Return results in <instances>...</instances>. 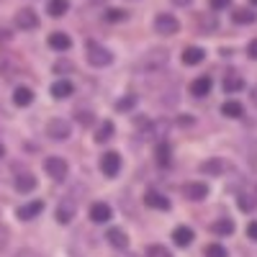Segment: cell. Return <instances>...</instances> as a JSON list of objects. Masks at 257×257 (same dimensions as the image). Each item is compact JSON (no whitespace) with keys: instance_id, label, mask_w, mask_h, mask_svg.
Here are the masks:
<instances>
[{"instance_id":"6da1fadb","label":"cell","mask_w":257,"mask_h":257,"mask_svg":"<svg viewBox=\"0 0 257 257\" xmlns=\"http://www.w3.org/2000/svg\"><path fill=\"white\" fill-rule=\"evenodd\" d=\"M167 62H170V52L162 47H155V49L144 52V57L137 62V70L139 72H160Z\"/></svg>"},{"instance_id":"7a4b0ae2","label":"cell","mask_w":257,"mask_h":257,"mask_svg":"<svg viewBox=\"0 0 257 257\" xmlns=\"http://www.w3.org/2000/svg\"><path fill=\"white\" fill-rule=\"evenodd\" d=\"M88 62L93 64V67H108V64L113 62V54L105 49V47L90 41V44H88Z\"/></svg>"},{"instance_id":"3957f363","label":"cell","mask_w":257,"mask_h":257,"mask_svg":"<svg viewBox=\"0 0 257 257\" xmlns=\"http://www.w3.org/2000/svg\"><path fill=\"white\" fill-rule=\"evenodd\" d=\"M47 134H49V139H54V142H64V139H70L72 126H70L67 118H52V121L47 123Z\"/></svg>"},{"instance_id":"277c9868","label":"cell","mask_w":257,"mask_h":257,"mask_svg":"<svg viewBox=\"0 0 257 257\" xmlns=\"http://www.w3.org/2000/svg\"><path fill=\"white\" fill-rule=\"evenodd\" d=\"M155 31L157 34H178L180 31V24H178V18L175 16H170V13H160L155 18Z\"/></svg>"},{"instance_id":"5b68a950","label":"cell","mask_w":257,"mask_h":257,"mask_svg":"<svg viewBox=\"0 0 257 257\" xmlns=\"http://www.w3.org/2000/svg\"><path fill=\"white\" fill-rule=\"evenodd\" d=\"M47 167V175H52L54 180H64V175H67V160H62V157H47L44 162Z\"/></svg>"},{"instance_id":"8992f818","label":"cell","mask_w":257,"mask_h":257,"mask_svg":"<svg viewBox=\"0 0 257 257\" xmlns=\"http://www.w3.org/2000/svg\"><path fill=\"white\" fill-rule=\"evenodd\" d=\"M100 170H103V175H108V178L118 175V170H121V157H118V152H105V155L100 157Z\"/></svg>"},{"instance_id":"52a82bcc","label":"cell","mask_w":257,"mask_h":257,"mask_svg":"<svg viewBox=\"0 0 257 257\" xmlns=\"http://www.w3.org/2000/svg\"><path fill=\"white\" fill-rule=\"evenodd\" d=\"M16 26H18L21 31H31V29L39 26V18H36V13H34L31 8H21V11L16 13Z\"/></svg>"},{"instance_id":"ba28073f","label":"cell","mask_w":257,"mask_h":257,"mask_svg":"<svg viewBox=\"0 0 257 257\" xmlns=\"http://www.w3.org/2000/svg\"><path fill=\"white\" fill-rule=\"evenodd\" d=\"M183 193H185V198H190V201H203L208 196V185L206 183H185Z\"/></svg>"},{"instance_id":"9c48e42d","label":"cell","mask_w":257,"mask_h":257,"mask_svg":"<svg viewBox=\"0 0 257 257\" xmlns=\"http://www.w3.org/2000/svg\"><path fill=\"white\" fill-rule=\"evenodd\" d=\"M49 47H52L54 52H67V49L72 47V39L64 34V31H52V34H49Z\"/></svg>"},{"instance_id":"30bf717a","label":"cell","mask_w":257,"mask_h":257,"mask_svg":"<svg viewBox=\"0 0 257 257\" xmlns=\"http://www.w3.org/2000/svg\"><path fill=\"white\" fill-rule=\"evenodd\" d=\"M211 85H213V80L208 75H201V77H196V80L190 82V93L196 95V98H203V95L211 93Z\"/></svg>"},{"instance_id":"8fae6325","label":"cell","mask_w":257,"mask_h":257,"mask_svg":"<svg viewBox=\"0 0 257 257\" xmlns=\"http://www.w3.org/2000/svg\"><path fill=\"white\" fill-rule=\"evenodd\" d=\"M75 216V201L72 198H64L59 206H57V221L59 224H70Z\"/></svg>"},{"instance_id":"7c38bea8","label":"cell","mask_w":257,"mask_h":257,"mask_svg":"<svg viewBox=\"0 0 257 257\" xmlns=\"http://www.w3.org/2000/svg\"><path fill=\"white\" fill-rule=\"evenodd\" d=\"M90 219H93L95 224H105V221L111 219V206L103 203V201L93 203V206H90Z\"/></svg>"},{"instance_id":"4fadbf2b","label":"cell","mask_w":257,"mask_h":257,"mask_svg":"<svg viewBox=\"0 0 257 257\" xmlns=\"http://www.w3.org/2000/svg\"><path fill=\"white\" fill-rule=\"evenodd\" d=\"M41 211H44V201H31V203H26V206H21V208H18V219L31 221L34 216H39Z\"/></svg>"},{"instance_id":"5bb4252c","label":"cell","mask_w":257,"mask_h":257,"mask_svg":"<svg viewBox=\"0 0 257 257\" xmlns=\"http://www.w3.org/2000/svg\"><path fill=\"white\" fill-rule=\"evenodd\" d=\"M144 203H147L149 208H160V211H167V208H170V201L162 196V193H157V190L144 193Z\"/></svg>"},{"instance_id":"9a60e30c","label":"cell","mask_w":257,"mask_h":257,"mask_svg":"<svg viewBox=\"0 0 257 257\" xmlns=\"http://www.w3.org/2000/svg\"><path fill=\"white\" fill-rule=\"evenodd\" d=\"M242 88H244V80L239 77V72L229 70L226 77H224V93H239Z\"/></svg>"},{"instance_id":"2e32d148","label":"cell","mask_w":257,"mask_h":257,"mask_svg":"<svg viewBox=\"0 0 257 257\" xmlns=\"http://www.w3.org/2000/svg\"><path fill=\"white\" fill-rule=\"evenodd\" d=\"M13 103H16V105H21V108L31 105V103H34V90H31V88H26V85L16 88V90H13Z\"/></svg>"},{"instance_id":"e0dca14e","label":"cell","mask_w":257,"mask_h":257,"mask_svg":"<svg viewBox=\"0 0 257 257\" xmlns=\"http://www.w3.org/2000/svg\"><path fill=\"white\" fill-rule=\"evenodd\" d=\"M75 93V85L70 82V80H57L54 85H52V95L57 98V100H62V98H70Z\"/></svg>"},{"instance_id":"ac0fdd59","label":"cell","mask_w":257,"mask_h":257,"mask_svg":"<svg viewBox=\"0 0 257 257\" xmlns=\"http://www.w3.org/2000/svg\"><path fill=\"white\" fill-rule=\"evenodd\" d=\"M105 239H108V244H113L116 249H126L128 247V237H126L123 229H108Z\"/></svg>"},{"instance_id":"d6986e66","label":"cell","mask_w":257,"mask_h":257,"mask_svg":"<svg viewBox=\"0 0 257 257\" xmlns=\"http://www.w3.org/2000/svg\"><path fill=\"white\" fill-rule=\"evenodd\" d=\"M173 242H175L178 247H188V244L193 242V229H190V226H178V229L173 231Z\"/></svg>"},{"instance_id":"ffe728a7","label":"cell","mask_w":257,"mask_h":257,"mask_svg":"<svg viewBox=\"0 0 257 257\" xmlns=\"http://www.w3.org/2000/svg\"><path fill=\"white\" fill-rule=\"evenodd\" d=\"M203 57H206V52L201 47H185L183 49V62L185 64H201Z\"/></svg>"},{"instance_id":"44dd1931","label":"cell","mask_w":257,"mask_h":257,"mask_svg":"<svg viewBox=\"0 0 257 257\" xmlns=\"http://www.w3.org/2000/svg\"><path fill=\"white\" fill-rule=\"evenodd\" d=\"M226 167H229V165H226L224 160H208V162L201 165V173H206V175H224Z\"/></svg>"},{"instance_id":"7402d4cb","label":"cell","mask_w":257,"mask_h":257,"mask_svg":"<svg viewBox=\"0 0 257 257\" xmlns=\"http://www.w3.org/2000/svg\"><path fill=\"white\" fill-rule=\"evenodd\" d=\"M221 113L229 116V118H239V116L244 113V105H242L239 100H226V103L221 105Z\"/></svg>"},{"instance_id":"603a6c76","label":"cell","mask_w":257,"mask_h":257,"mask_svg":"<svg viewBox=\"0 0 257 257\" xmlns=\"http://www.w3.org/2000/svg\"><path fill=\"white\" fill-rule=\"evenodd\" d=\"M47 11H49L52 18H59V16H64V13L70 11V0H49Z\"/></svg>"},{"instance_id":"cb8c5ba5","label":"cell","mask_w":257,"mask_h":257,"mask_svg":"<svg viewBox=\"0 0 257 257\" xmlns=\"http://www.w3.org/2000/svg\"><path fill=\"white\" fill-rule=\"evenodd\" d=\"M34 188H36V178H34V175L24 173V175H18V178H16V190H21V193H31Z\"/></svg>"},{"instance_id":"d4e9b609","label":"cell","mask_w":257,"mask_h":257,"mask_svg":"<svg viewBox=\"0 0 257 257\" xmlns=\"http://www.w3.org/2000/svg\"><path fill=\"white\" fill-rule=\"evenodd\" d=\"M231 18H234V24H242V26H244V24H254V18H257V16H254V11L237 8V11L231 13Z\"/></svg>"},{"instance_id":"484cf974","label":"cell","mask_w":257,"mask_h":257,"mask_svg":"<svg viewBox=\"0 0 257 257\" xmlns=\"http://www.w3.org/2000/svg\"><path fill=\"white\" fill-rule=\"evenodd\" d=\"M211 229H213V234H219V237H226V234H231V231H234V221L224 216V219H219L216 224H213Z\"/></svg>"},{"instance_id":"4316f807","label":"cell","mask_w":257,"mask_h":257,"mask_svg":"<svg viewBox=\"0 0 257 257\" xmlns=\"http://www.w3.org/2000/svg\"><path fill=\"white\" fill-rule=\"evenodd\" d=\"M113 137V123L111 121H103L100 126H98V134H95V142L98 144H103V142H108Z\"/></svg>"},{"instance_id":"83f0119b","label":"cell","mask_w":257,"mask_h":257,"mask_svg":"<svg viewBox=\"0 0 257 257\" xmlns=\"http://www.w3.org/2000/svg\"><path fill=\"white\" fill-rule=\"evenodd\" d=\"M237 203H239L242 211H254V206H257V196H252V193H242V196L237 198Z\"/></svg>"},{"instance_id":"f1b7e54d","label":"cell","mask_w":257,"mask_h":257,"mask_svg":"<svg viewBox=\"0 0 257 257\" xmlns=\"http://www.w3.org/2000/svg\"><path fill=\"white\" fill-rule=\"evenodd\" d=\"M147 257H173V252H170L165 244H149Z\"/></svg>"},{"instance_id":"f546056e","label":"cell","mask_w":257,"mask_h":257,"mask_svg":"<svg viewBox=\"0 0 257 257\" xmlns=\"http://www.w3.org/2000/svg\"><path fill=\"white\" fill-rule=\"evenodd\" d=\"M157 162L160 165H170V144L167 142L157 144Z\"/></svg>"},{"instance_id":"4dcf8cb0","label":"cell","mask_w":257,"mask_h":257,"mask_svg":"<svg viewBox=\"0 0 257 257\" xmlns=\"http://www.w3.org/2000/svg\"><path fill=\"white\" fill-rule=\"evenodd\" d=\"M203 254H206V257H229V254H226V247H221V244H206Z\"/></svg>"},{"instance_id":"1f68e13d","label":"cell","mask_w":257,"mask_h":257,"mask_svg":"<svg viewBox=\"0 0 257 257\" xmlns=\"http://www.w3.org/2000/svg\"><path fill=\"white\" fill-rule=\"evenodd\" d=\"M134 103H137V95H126V98H121L116 103V111H132Z\"/></svg>"},{"instance_id":"d6a6232c","label":"cell","mask_w":257,"mask_h":257,"mask_svg":"<svg viewBox=\"0 0 257 257\" xmlns=\"http://www.w3.org/2000/svg\"><path fill=\"white\" fill-rule=\"evenodd\" d=\"M105 21H111V24H116V21H126V11H118V8L105 11Z\"/></svg>"},{"instance_id":"836d02e7","label":"cell","mask_w":257,"mask_h":257,"mask_svg":"<svg viewBox=\"0 0 257 257\" xmlns=\"http://www.w3.org/2000/svg\"><path fill=\"white\" fill-rule=\"evenodd\" d=\"M75 118H77V123H80V126H90V123L95 121V116H93L90 111H77V113H75Z\"/></svg>"},{"instance_id":"e575fe53","label":"cell","mask_w":257,"mask_h":257,"mask_svg":"<svg viewBox=\"0 0 257 257\" xmlns=\"http://www.w3.org/2000/svg\"><path fill=\"white\" fill-rule=\"evenodd\" d=\"M231 6V0H211V8L213 11H226Z\"/></svg>"},{"instance_id":"d590c367","label":"cell","mask_w":257,"mask_h":257,"mask_svg":"<svg viewBox=\"0 0 257 257\" xmlns=\"http://www.w3.org/2000/svg\"><path fill=\"white\" fill-rule=\"evenodd\" d=\"M247 237L257 242V221H249V224H247Z\"/></svg>"},{"instance_id":"8d00e7d4","label":"cell","mask_w":257,"mask_h":257,"mask_svg":"<svg viewBox=\"0 0 257 257\" xmlns=\"http://www.w3.org/2000/svg\"><path fill=\"white\" fill-rule=\"evenodd\" d=\"M247 54H249L252 59H257V39H252V41H249V47H247Z\"/></svg>"},{"instance_id":"74e56055","label":"cell","mask_w":257,"mask_h":257,"mask_svg":"<svg viewBox=\"0 0 257 257\" xmlns=\"http://www.w3.org/2000/svg\"><path fill=\"white\" fill-rule=\"evenodd\" d=\"M16 257H41V254H39V252H34V249H21Z\"/></svg>"},{"instance_id":"f35d334b","label":"cell","mask_w":257,"mask_h":257,"mask_svg":"<svg viewBox=\"0 0 257 257\" xmlns=\"http://www.w3.org/2000/svg\"><path fill=\"white\" fill-rule=\"evenodd\" d=\"M173 3H175V6H180V8H185V6H190V3H193V0H173Z\"/></svg>"},{"instance_id":"ab89813d","label":"cell","mask_w":257,"mask_h":257,"mask_svg":"<svg viewBox=\"0 0 257 257\" xmlns=\"http://www.w3.org/2000/svg\"><path fill=\"white\" fill-rule=\"evenodd\" d=\"M6 155V149H3V144H0V157H3Z\"/></svg>"},{"instance_id":"60d3db41","label":"cell","mask_w":257,"mask_h":257,"mask_svg":"<svg viewBox=\"0 0 257 257\" xmlns=\"http://www.w3.org/2000/svg\"><path fill=\"white\" fill-rule=\"evenodd\" d=\"M252 3H254V6H257V0H252Z\"/></svg>"}]
</instances>
